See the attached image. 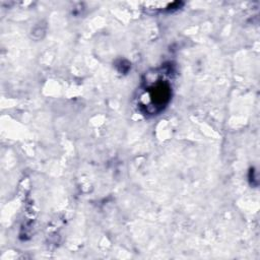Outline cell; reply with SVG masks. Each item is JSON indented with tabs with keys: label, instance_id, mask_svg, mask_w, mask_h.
Wrapping results in <instances>:
<instances>
[{
	"label": "cell",
	"instance_id": "6da1fadb",
	"mask_svg": "<svg viewBox=\"0 0 260 260\" xmlns=\"http://www.w3.org/2000/svg\"><path fill=\"white\" fill-rule=\"evenodd\" d=\"M140 95V106L147 114L160 112L169 103L171 98V86L168 80L156 77L148 80Z\"/></svg>",
	"mask_w": 260,
	"mask_h": 260
}]
</instances>
